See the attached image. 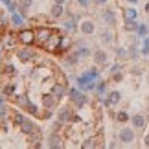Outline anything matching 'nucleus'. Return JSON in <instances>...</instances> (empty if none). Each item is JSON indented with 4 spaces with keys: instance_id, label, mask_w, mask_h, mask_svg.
I'll list each match as a JSON object with an SVG mask.
<instances>
[{
    "instance_id": "1",
    "label": "nucleus",
    "mask_w": 149,
    "mask_h": 149,
    "mask_svg": "<svg viewBox=\"0 0 149 149\" xmlns=\"http://www.w3.org/2000/svg\"><path fill=\"white\" fill-rule=\"evenodd\" d=\"M134 129H131V127H122L118 131V140L122 142L123 146H129V144H133L134 142Z\"/></svg>"
},
{
    "instance_id": "2",
    "label": "nucleus",
    "mask_w": 149,
    "mask_h": 149,
    "mask_svg": "<svg viewBox=\"0 0 149 149\" xmlns=\"http://www.w3.org/2000/svg\"><path fill=\"white\" fill-rule=\"evenodd\" d=\"M79 31H81L83 35H94V33H96V24H94V20H90V19L81 20V24H79Z\"/></svg>"
},
{
    "instance_id": "3",
    "label": "nucleus",
    "mask_w": 149,
    "mask_h": 149,
    "mask_svg": "<svg viewBox=\"0 0 149 149\" xmlns=\"http://www.w3.org/2000/svg\"><path fill=\"white\" fill-rule=\"evenodd\" d=\"M17 122L20 123V131H22V133H26V134L35 133V123L30 122V120H26L24 116H17Z\"/></svg>"
},
{
    "instance_id": "4",
    "label": "nucleus",
    "mask_w": 149,
    "mask_h": 149,
    "mask_svg": "<svg viewBox=\"0 0 149 149\" xmlns=\"http://www.w3.org/2000/svg\"><path fill=\"white\" fill-rule=\"evenodd\" d=\"M19 42L26 44V46L33 44V42H35V31H31V30H22V31L19 33Z\"/></svg>"
},
{
    "instance_id": "5",
    "label": "nucleus",
    "mask_w": 149,
    "mask_h": 149,
    "mask_svg": "<svg viewBox=\"0 0 149 149\" xmlns=\"http://www.w3.org/2000/svg\"><path fill=\"white\" fill-rule=\"evenodd\" d=\"M146 122H147L146 116H144V114H140V112H136L134 116L131 118V123H133V127L138 129V131H142V129L146 127Z\"/></svg>"
},
{
    "instance_id": "6",
    "label": "nucleus",
    "mask_w": 149,
    "mask_h": 149,
    "mask_svg": "<svg viewBox=\"0 0 149 149\" xmlns=\"http://www.w3.org/2000/svg\"><path fill=\"white\" fill-rule=\"evenodd\" d=\"M92 57H94V63H96V65H107V61H109V55H107V52L105 50H96L94 52V54H92Z\"/></svg>"
},
{
    "instance_id": "7",
    "label": "nucleus",
    "mask_w": 149,
    "mask_h": 149,
    "mask_svg": "<svg viewBox=\"0 0 149 149\" xmlns=\"http://www.w3.org/2000/svg\"><path fill=\"white\" fill-rule=\"evenodd\" d=\"M48 39H52V31L48 30V28H39L37 33H35V41H39V42H46Z\"/></svg>"
},
{
    "instance_id": "8",
    "label": "nucleus",
    "mask_w": 149,
    "mask_h": 149,
    "mask_svg": "<svg viewBox=\"0 0 149 149\" xmlns=\"http://www.w3.org/2000/svg\"><path fill=\"white\" fill-rule=\"evenodd\" d=\"M17 57H19L22 63H28V61H31L33 57H35V54H33L31 50H28V48H20L17 52Z\"/></svg>"
},
{
    "instance_id": "9",
    "label": "nucleus",
    "mask_w": 149,
    "mask_h": 149,
    "mask_svg": "<svg viewBox=\"0 0 149 149\" xmlns=\"http://www.w3.org/2000/svg\"><path fill=\"white\" fill-rule=\"evenodd\" d=\"M103 20H105L107 26H116V13H114L112 9H105L103 11Z\"/></svg>"
},
{
    "instance_id": "10",
    "label": "nucleus",
    "mask_w": 149,
    "mask_h": 149,
    "mask_svg": "<svg viewBox=\"0 0 149 149\" xmlns=\"http://www.w3.org/2000/svg\"><path fill=\"white\" fill-rule=\"evenodd\" d=\"M120 101H122V94H120L118 90H112V92H109V100H107V105H109V107L118 105Z\"/></svg>"
},
{
    "instance_id": "11",
    "label": "nucleus",
    "mask_w": 149,
    "mask_h": 149,
    "mask_svg": "<svg viewBox=\"0 0 149 149\" xmlns=\"http://www.w3.org/2000/svg\"><path fill=\"white\" fill-rule=\"evenodd\" d=\"M101 42H103V44H112V42H114V33L109 30V28L101 31Z\"/></svg>"
},
{
    "instance_id": "12",
    "label": "nucleus",
    "mask_w": 149,
    "mask_h": 149,
    "mask_svg": "<svg viewBox=\"0 0 149 149\" xmlns=\"http://www.w3.org/2000/svg\"><path fill=\"white\" fill-rule=\"evenodd\" d=\"M63 13H65V9H63V4H54L50 9V17H54V19H59V17H63Z\"/></svg>"
},
{
    "instance_id": "13",
    "label": "nucleus",
    "mask_w": 149,
    "mask_h": 149,
    "mask_svg": "<svg viewBox=\"0 0 149 149\" xmlns=\"http://www.w3.org/2000/svg\"><path fill=\"white\" fill-rule=\"evenodd\" d=\"M70 116H72V111H70V107H63L61 111H59V120L63 123L66 122V120H70Z\"/></svg>"
},
{
    "instance_id": "14",
    "label": "nucleus",
    "mask_w": 149,
    "mask_h": 149,
    "mask_svg": "<svg viewBox=\"0 0 149 149\" xmlns=\"http://www.w3.org/2000/svg\"><path fill=\"white\" fill-rule=\"evenodd\" d=\"M59 142H61V138H59V136H57L55 133L48 136V147H61Z\"/></svg>"
},
{
    "instance_id": "15",
    "label": "nucleus",
    "mask_w": 149,
    "mask_h": 149,
    "mask_svg": "<svg viewBox=\"0 0 149 149\" xmlns=\"http://www.w3.org/2000/svg\"><path fill=\"white\" fill-rule=\"evenodd\" d=\"M123 28H125L127 31H136V30H138V26H136L134 19H125V24H123Z\"/></svg>"
},
{
    "instance_id": "16",
    "label": "nucleus",
    "mask_w": 149,
    "mask_h": 149,
    "mask_svg": "<svg viewBox=\"0 0 149 149\" xmlns=\"http://www.w3.org/2000/svg\"><path fill=\"white\" fill-rule=\"evenodd\" d=\"M52 94H54L55 98H63V94H65V88H63V85H61V83L54 85V88H52Z\"/></svg>"
},
{
    "instance_id": "17",
    "label": "nucleus",
    "mask_w": 149,
    "mask_h": 149,
    "mask_svg": "<svg viewBox=\"0 0 149 149\" xmlns=\"http://www.w3.org/2000/svg\"><path fill=\"white\" fill-rule=\"evenodd\" d=\"M74 101H76V105L83 107L85 103H87V96H83V94H77V92H74Z\"/></svg>"
},
{
    "instance_id": "18",
    "label": "nucleus",
    "mask_w": 149,
    "mask_h": 149,
    "mask_svg": "<svg viewBox=\"0 0 149 149\" xmlns=\"http://www.w3.org/2000/svg\"><path fill=\"white\" fill-rule=\"evenodd\" d=\"M116 122H120V123H125V122H129V114L125 112V111H120V112H116Z\"/></svg>"
},
{
    "instance_id": "19",
    "label": "nucleus",
    "mask_w": 149,
    "mask_h": 149,
    "mask_svg": "<svg viewBox=\"0 0 149 149\" xmlns=\"http://www.w3.org/2000/svg\"><path fill=\"white\" fill-rule=\"evenodd\" d=\"M76 54H77L79 57H88L90 54H94V52H90V50H88L87 46H81V48H79V50L76 52Z\"/></svg>"
},
{
    "instance_id": "20",
    "label": "nucleus",
    "mask_w": 149,
    "mask_h": 149,
    "mask_svg": "<svg viewBox=\"0 0 149 149\" xmlns=\"http://www.w3.org/2000/svg\"><path fill=\"white\" fill-rule=\"evenodd\" d=\"M123 17H125V19H136V11L133 8H127L123 11Z\"/></svg>"
},
{
    "instance_id": "21",
    "label": "nucleus",
    "mask_w": 149,
    "mask_h": 149,
    "mask_svg": "<svg viewBox=\"0 0 149 149\" xmlns=\"http://www.w3.org/2000/svg\"><path fill=\"white\" fill-rule=\"evenodd\" d=\"M33 0H20V9H30Z\"/></svg>"
},
{
    "instance_id": "22",
    "label": "nucleus",
    "mask_w": 149,
    "mask_h": 149,
    "mask_svg": "<svg viewBox=\"0 0 149 149\" xmlns=\"http://www.w3.org/2000/svg\"><path fill=\"white\" fill-rule=\"evenodd\" d=\"M54 96H44V105L46 107H54L55 105V100H52Z\"/></svg>"
},
{
    "instance_id": "23",
    "label": "nucleus",
    "mask_w": 149,
    "mask_h": 149,
    "mask_svg": "<svg viewBox=\"0 0 149 149\" xmlns=\"http://www.w3.org/2000/svg\"><path fill=\"white\" fill-rule=\"evenodd\" d=\"M116 55H118V59H125V57H127V50H125V48H118Z\"/></svg>"
},
{
    "instance_id": "24",
    "label": "nucleus",
    "mask_w": 149,
    "mask_h": 149,
    "mask_svg": "<svg viewBox=\"0 0 149 149\" xmlns=\"http://www.w3.org/2000/svg\"><path fill=\"white\" fill-rule=\"evenodd\" d=\"M94 146H98V140H96V138H88L83 144V147H94Z\"/></svg>"
},
{
    "instance_id": "25",
    "label": "nucleus",
    "mask_w": 149,
    "mask_h": 149,
    "mask_svg": "<svg viewBox=\"0 0 149 149\" xmlns=\"http://www.w3.org/2000/svg\"><path fill=\"white\" fill-rule=\"evenodd\" d=\"M4 74H15V66L13 65H6L4 66Z\"/></svg>"
},
{
    "instance_id": "26",
    "label": "nucleus",
    "mask_w": 149,
    "mask_h": 149,
    "mask_svg": "<svg viewBox=\"0 0 149 149\" xmlns=\"http://www.w3.org/2000/svg\"><path fill=\"white\" fill-rule=\"evenodd\" d=\"M74 24H76L74 20H66L65 22V30H76V26H74Z\"/></svg>"
},
{
    "instance_id": "27",
    "label": "nucleus",
    "mask_w": 149,
    "mask_h": 149,
    "mask_svg": "<svg viewBox=\"0 0 149 149\" xmlns=\"http://www.w3.org/2000/svg\"><path fill=\"white\" fill-rule=\"evenodd\" d=\"M112 79H114V81H122V79H123V74L122 72H114L112 74Z\"/></svg>"
},
{
    "instance_id": "28",
    "label": "nucleus",
    "mask_w": 149,
    "mask_h": 149,
    "mask_svg": "<svg viewBox=\"0 0 149 149\" xmlns=\"http://www.w3.org/2000/svg\"><path fill=\"white\" fill-rule=\"evenodd\" d=\"M2 92H4V94H8V96H9L11 92H13V85H8V87H4V88H2Z\"/></svg>"
},
{
    "instance_id": "29",
    "label": "nucleus",
    "mask_w": 149,
    "mask_h": 149,
    "mask_svg": "<svg viewBox=\"0 0 149 149\" xmlns=\"http://www.w3.org/2000/svg\"><path fill=\"white\" fill-rule=\"evenodd\" d=\"M144 146H146V147H149V134H146V136H144Z\"/></svg>"
},
{
    "instance_id": "30",
    "label": "nucleus",
    "mask_w": 149,
    "mask_h": 149,
    "mask_svg": "<svg viewBox=\"0 0 149 149\" xmlns=\"http://www.w3.org/2000/svg\"><path fill=\"white\" fill-rule=\"evenodd\" d=\"M55 4H66V0H55Z\"/></svg>"
},
{
    "instance_id": "31",
    "label": "nucleus",
    "mask_w": 149,
    "mask_h": 149,
    "mask_svg": "<svg viewBox=\"0 0 149 149\" xmlns=\"http://www.w3.org/2000/svg\"><path fill=\"white\" fill-rule=\"evenodd\" d=\"M79 4H83V6H87V0H77Z\"/></svg>"
},
{
    "instance_id": "32",
    "label": "nucleus",
    "mask_w": 149,
    "mask_h": 149,
    "mask_svg": "<svg viewBox=\"0 0 149 149\" xmlns=\"http://www.w3.org/2000/svg\"><path fill=\"white\" fill-rule=\"evenodd\" d=\"M107 0H96V4H105Z\"/></svg>"
},
{
    "instance_id": "33",
    "label": "nucleus",
    "mask_w": 149,
    "mask_h": 149,
    "mask_svg": "<svg viewBox=\"0 0 149 149\" xmlns=\"http://www.w3.org/2000/svg\"><path fill=\"white\" fill-rule=\"evenodd\" d=\"M146 13H149V2L146 4Z\"/></svg>"
},
{
    "instance_id": "34",
    "label": "nucleus",
    "mask_w": 149,
    "mask_h": 149,
    "mask_svg": "<svg viewBox=\"0 0 149 149\" xmlns=\"http://www.w3.org/2000/svg\"><path fill=\"white\" fill-rule=\"evenodd\" d=\"M147 85H149V76H147Z\"/></svg>"
},
{
    "instance_id": "35",
    "label": "nucleus",
    "mask_w": 149,
    "mask_h": 149,
    "mask_svg": "<svg viewBox=\"0 0 149 149\" xmlns=\"http://www.w3.org/2000/svg\"><path fill=\"white\" fill-rule=\"evenodd\" d=\"M147 101H149V98H147Z\"/></svg>"
}]
</instances>
